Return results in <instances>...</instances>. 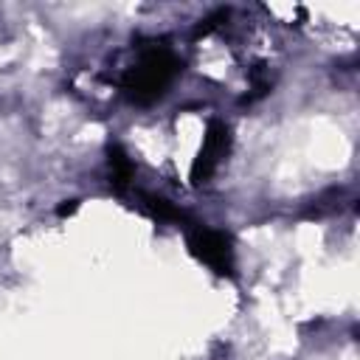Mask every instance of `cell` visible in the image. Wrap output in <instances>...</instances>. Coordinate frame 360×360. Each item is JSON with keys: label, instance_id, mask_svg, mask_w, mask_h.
Here are the masks:
<instances>
[{"label": "cell", "instance_id": "cell-1", "mask_svg": "<svg viewBox=\"0 0 360 360\" xmlns=\"http://www.w3.org/2000/svg\"><path fill=\"white\" fill-rule=\"evenodd\" d=\"M180 70H183V62L177 59V53L169 45L152 39L138 48V59L124 70L121 90L132 104L146 107L166 96V90L172 87Z\"/></svg>", "mask_w": 360, "mask_h": 360}, {"label": "cell", "instance_id": "cell-3", "mask_svg": "<svg viewBox=\"0 0 360 360\" xmlns=\"http://www.w3.org/2000/svg\"><path fill=\"white\" fill-rule=\"evenodd\" d=\"M228 149H231V127H228L225 121H217V118H214V121L205 127L202 146H200V152H197V158H194V163H191V183H194V186L205 183V180L219 169V163H222V158L228 155Z\"/></svg>", "mask_w": 360, "mask_h": 360}, {"label": "cell", "instance_id": "cell-4", "mask_svg": "<svg viewBox=\"0 0 360 360\" xmlns=\"http://www.w3.org/2000/svg\"><path fill=\"white\" fill-rule=\"evenodd\" d=\"M107 177H110L112 191H118V194H124V191L132 186L135 163H132V158L127 155V149L118 146V143H112V146L107 149Z\"/></svg>", "mask_w": 360, "mask_h": 360}, {"label": "cell", "instance_id": "cell-5", "mask_svg": "<svg viewBox=\"0 0 360 360\" xmlns=\"http://www.w3.org/2000/svg\"><path fill=\"white\" fill-rule=\"evenodd\" d=\"M138 200H141V208H143L152 219H158V222H186V219H188V217L183 214V208H177L172 200H166V197H160V194L141 191Z\"/></svg>", "mask_w": 360, "mask_h": 360}, {"label": "cell", "instance_id": "cell-6", "mask_svg": "<svg viewBox=\"0 0 360 360\" xmlns=\"http://www.w3.org/2000/svg\"><path fill=\"white\" fill-rule=\"evenodd\" d=\"M76 208H79V200H65V202L56 208V214H59V217H70Z\"/></svg>", "mask_w": 360, "mask_h": 360}, {"label": "cell", "instance_id": "cell-2", "mask_svg": "<svg viewBox=\"0 0 360 360\" xmlns=\"http://www.w3.org/2000/svg\"><path fill=\"white\" fill-rule=\"evenodd\" d=\"M188 250L217 276H233V239L225 231L208 225L188 228Z\"/></svg>", "mask_w": 360, "mask_h": 360}]
</instances>
